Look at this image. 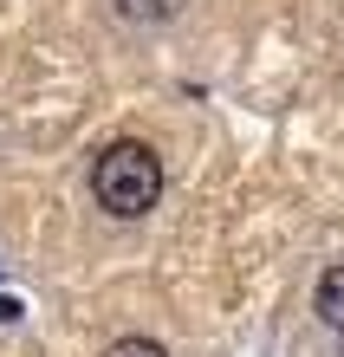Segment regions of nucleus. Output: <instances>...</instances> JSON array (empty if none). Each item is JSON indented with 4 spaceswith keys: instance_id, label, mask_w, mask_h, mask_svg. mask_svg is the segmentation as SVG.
<instances>
[{
    "instance_id": "nucleus-1",
    "label": "nucleus",
    "mask_w": 344,
    "mask_h": 357,
    "mask_svg": "<svg viewBox=\"0 0 344 357\" xmlns=\"http://www.w3.org/2000/svg\"><path fill=\"white\" fill-rule=\"evenodd\" d=\"M91 195L104 215H117V221H137L149 215V208L163 202V156L149 150V143H111L98 162H91Z\"/></svg>"
},
{
    "instance_id": "nucleus-2",
    "label": "nucleus",
    "mask_w": 344,
    "mask_h": 357,
    "mask_svg": "<svg viewBox=\"0 0 344 357\" xmlns=\"http://www.w3.org/2000/svg\"><path fill=\"white\" fill-rule=\"evenodd\" d=\"M312 312H318V319H325V325H338V331H344V266H325V273H318Z\"/></svg>"
},
{
    "instance_id": "nucleus-3",
    "label": "nucleus",
    "mask_w": 344,
    "mask_h": 357,
    "mask_svg": "<svg viewBox=\"0 0 344 357\" xmlns=\"http://www.w3.org/2000/svg\"><path fill=\"white\" fill-rule=\"evenodd\" d=\"M124 20H137V26H163V20L182 13V0H117Z\"/></svg>"
},
{
    "instance_id": "nucleus-4",
    "label": "nucleus",
    "mask_w": 344,
    "mask_h": 357,
    "mask_svg": "<svg viewBox=\"0 0 344 357\" xmlns=\"http://www.w3.org/2000/svg\"><path fill=\"white\" fill-rule=\"evenodd\" d=\"M104 357H169L156 338H143V331H130V338H111V351Z\"/></svg>"
}]
</instances>
